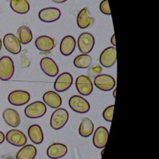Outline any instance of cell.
<instances>
[{
	"label": "cell",
	"mask_w": 159,
	"mask_h": 159,
	"mask_svg": "<svg viewBox=\"0 0 159 159\" xmlns=\"http://www.w3.org/2000/svg\"><path fill=\"white\" fill-rule=\"evenodd\" d=\"M69 119V114L65 109H57L51 117V126L54 130H60L66 125Z\"/></svg>",
	"instance_id": "obj_1"
},
{
	"label": "cell",
	"mask_w": 159,
	"mask_h": 159,
	"mask_svg": "<svg viewBox=\"0 0 159 159\" xmlns=\"http://www.w3.org/2000/svg\"><path fill=\"white\" fill-rule=\"evenodd\" d=\"M46 111H47V108L45 103L40 101H36L28 105L25 108L24 113L26 117L29 119H38L44 116Z\"/></svg>",
	"instance_id": "obj_2"
},
{
	"label": "cell",
	"mask_w": 159,
	"mask_h": 159,
	"mask_svg": "<svg viewBox=\"0 0 159 159\" xmlns=\"http://www.w3.org/2000/svg\"><path fill=\"white\" fill-rule=\"evenodd\" d=\"M14 74V64L11 57L4 56L0 58V80H9Z\"/></svg>",
	"instance_id": "obj_3"
},
{
	"label": "cell",
	"mask_w": 159,
	"mask_h": 159,
	"mask_svg": "<svg viewBox=\"0 0 159 159\" xmlns=\"http://www.w3.org/2000/svg\"><path fill=\"white\" fill-rule=\"evenodd\" d=\"M95 43H96V41H95V37L93 36V34L85 32V33L80 34L77 45H78L80 51L82 54H89L93 50V48L95 46Z\"/></svg>",
	"instance_id": "obj_4"
},
{
	"label": "cell",
	"mask_w": 159,
	"mask_h": 159,
	"mask_svg": "<svg viewBox=\"0 0 159 159\" xmlns=\"http://www.w3.org/2000/svg\"><path fill=\"white\" fill-rule=\"evenodd\" d=\"M69 106L77 113L84 114L89 111L90 104L80 96H73L69 99Z\"/></svg>",
	"instance_id": "obj_5"
},
{
	"label": "cell",
	"mask_w": 159,
	"mask_h": 159,
	"mask_svg": "<svg viewBox=\"0 0 159 159\" xmlns=\"http://www.w3.org/2000/svg\"><path fill=\"white\" fill-rule=\"evenodd\" d=\"M94 84L100 90L110 91L115 89L116 80L109 74H99L94 80Z\"/></svg>",
	"instance_id": "obj_6"
},
{
	"label": "cell",
	"mask_w": 159,
	"mask_h": 159,
	"mask_svg": "<svg viewBox=\"0 0 159 159\" xmlns=\"http://www.w3.org/2000/svg\"><path fill=\"white\" fill-rule=\"evenodd\" d=\"M99 61L103 67H111L117 61V50L115 47H108L103 50L100 55Z\"/></svg>",
	"instance_id": "obj_7"
},
{
	"label": "cell",
	"mask_w": 159,
	"mask_h": 159,
	"mask_svg": "<svg viewBox=\"0 0 159 159\" xmlns=\"http://www.w3.org/2000/svg\"><path fill=\"white\" fill-rule=\"evenodd\" d=\"M76 89L81 96H89L93 92V83L89 77L86 75H80L75 80Z\"/></svg>",
	"instance_id": "obj_8"
},
{
	"label": "cell",
	"mask_w": 159,
	"mask_h": 159,
	"mask_svg": "<svg viewBox=\"0 0 159 159\" xmlns=\"http://www.w3.org/2000/svg\"><path fill=\"white\" fill-rule=\"evenodd\" d=\"M39 19L46 23H51L57 21L61 17V11L56 7H48L43 8L38 13Z\"/></svg>",
	"instance_id": "obj_9"
},
{
	"label": "cell",
	"mask_w": 159,
	"mask_h": 159,
	"mask_svg": "<svg viewBox=\"0 0 159 159\" xmlns=\"http://www.w3.org/2000/svg\"><path fill=\"white\" fill-rule=\"evenodd\" d=\"M30 100V94L25 90H15L8 96V102L15 106H22Z\"/></svg>",
	"instance_id": "obj_10"
},
{
	"label": "cell",
	"mask_w": 159,
	"mask_h": 159,
	"mask_svg": "<svg viewBox=\"0 0 159 159\" xmlns=\"http://www.w3.org/2000/svg\"><path fill=\"white\" fill-rule=\"evenodd\" d=\"M3 42L6 51L11 54H19L21 51V43L17 36L13 34H6L4 36Z\"/></svg>",
	"instance_id": "obj_11"
},
{
	"label": "cell",
	"mask_w": 159,
	"mask_h": 159,
	"mask_svg": "<svg viewBox=\"0 0 159 159\" xmlns=\"http://www.w3.org/2000/svg\"><path fill=\"white\" fill-rule=\"evenodd\" d=\"M6 139L10 144L16 147H23L27 143V136L21 131L12 129L7 132Z\"/></svg>",
	"instance_id": "obj_12"
},
{
	"label": "cell",
	"mask_w": 159,
	"mask_h": 159,
	"mask_svg": "<svg viewBox=\"0 0 159 159\" xmlns=\"http://www.w3.org/2000/svg\"><path fill=\"white\" fill-rule=\"evenodd\" d=\"M74 82L72 74L69 73H63L57 76L54 82V89L57 92H65L68 89Z\"/></svg>",
	"instance_id": "obj_13"
},
{
	"label": "cell",
	"mask_w": 159,
	"mask_h": 159,
	"mask_svg": "<svg viewBox=\"0 0 159 159\" xmlns=\"http://www.w3.org/2000/svg\"><path fill=\"white\" fill-rule=\"evenodd\" d=\"M109 132L104 126L97 127L93 136V144L97 148H103L108 141Z\"/></svg>",
	"instance_id": "obj_14"
},
{
	"label": "cell",
	"mask_w": 159,
	"mask_h": 159,
	"mask_svg": "<svg viewBox=\"0 0 159 159\" xmlns=\"http://www.w3.org/2000/svg\"><path fill=\"white\" fill-rule=\"evenodd\" d=\"M40 66L42 71L50 77H55L58 74V66L56 62L51 57H43L40 61Z\"/></svg>",
	"instance_id": "obj_15"
},
{
	"label": "cell",
	"mask_w": 159,
	"mask_h": 159,
	"mask_svg": "<svg viewBox=\"0 0 159 159\" xmlns=\"http://www.w3.org/2000/svg\"><path fill=\"white\" fill-rule=\"evenodd\" d=\"M68 151L67 147L62 143H53L47 148V156L51 159H58L64 157Z\"/></svg>",
	"instance_id": "obj_16"
},
{
	"label": "cell",
	"mask_w": 159,
	"mask_h": 159,
	"mask_svg": "<svg viewBox=\"0 0 159 159\" xmlns=\"http://www.w3.org/2000/svg\"><path fill=\"white\" fill-rule=\"evenodd\" d=\"M55 41L48 35H41L35 40V46L40 51L49 52L55 48Z\"/></svg>",
	"instance_id": "obj_17"
},
{
	"label": "cell",
	"mask_w": 159,
	"mask_h": 159,
	"mask_svg": "<svg viewBox=\"0 0 159 159\" xmlns=\"http://www.w3.org/2000/svg\"><path fill=\"white\" fill-rule=\"evenodd\" d=\"M75 47H76V41L74 36L66 35L61 41L59 50L61 54L64 56H70L71 54H73V52L75 50Z\"/></svg>",
	"instance_id": "obj_18"
},
{
	"label": "cell",
	"mask_w": 159,
	"mask_h": 159,
	"mask_svg": "<svg viewBox=\"0 0 159 159\" xmlns=\"http://www.w3.org/2000/svg\"><path fill=\"white\" fill-rule=\"evenodd\" d=\"M3 119L6 124L11 127H17L20 124V117L14 109H6L3 112Z\"/></svg>",
	"instance_id": "obj_19"
},
{
	"label": "cell",
	"mask_w": 159,
	"mask_h": 159,
	"mask_svg": "<svg viewBox=\"0 0 159 159\" xmlns=\"http://www.w3.org/2000/svg\"><path fill=\"white\" fill-rule=\"evenodd\" d=\"M43 99L46 105L52 109H58L62 104L61 97L54 91H47L44 93Z\"/></svg>",
	"instance_id": "obj_20"
},
{
	"label": "cell",
	"mask_w": 159,
	"mask_h": 159,
	"mask_svg": "<svg viewBox=\"0 0 159 159\" xmlns=\"http://www.w3.org/2000/svg\"><path fill=\"white\" fill-rule=\"evenodd\" d=\"M94 23V19L90 16V13L88 7H84L80 11L77 16V25L80 29H85L90 27Z\"/></svg>",
	"instance_id": "obj_21"
},
{
	"label": "cell",
	"mask_w": 159,
	"mask_h": 159,
	"mask_svg": "<svg viewBox=\"0 0 159 159\" xmlns=\"http://www.w3.org/2000/svg\"><path fill=\"white\" fill-rule=\"evenodd\" d=\"M28 134H29V139L33 143L41 144L43 142V133L42 130V127L39 125H30Z\"/></svg>",
	"instance_id": "obj_22"
},
{
	"label": "cell",
	"mask_w": 159,
	"mask_h": 159,
	"mask_svg": "<svg viewBox=\"0 0 159 159\" xmlns=\"http://www.w3.org/2000/svg\"><path fill=\"white\" fill-rule=\"evenodd\" d=\"M10 6L12 11L19 14H25L30 10L29 0H10Z\"/></svg>",
	"instance_id": "obj_23"
},
{
	"label": "cell",
	"mask_w": 159,
	"mask_h": 159,
	"mask_svg": "<svg viewBox=\"0 0 159 159\" xmlns=\"http://www.w3.org/2000/svg\"><path fill=\"white\" fill-rule=\"evenodd\" d=\"M37 150L34 145H24L18 151L16 159H34Z\"/></svg>",
	"instance_id": "obj_24"
},
{
	"label": "cell",
	"mask_w": 159,
	"mask_h": 159,
	"mask_svg": "<svg viewBox=\"0 0 159 159\" xmlns=\"http://www.w3.org/2000/svg\"><path fill=\"white\" fill-rule=\"evenodd\" d=\"M94 132V124L89 118L81 119L79 126V134L81 137H89Z\"/></svg>",
	"instance_id": "obj_25"
},
{
	"label": "cell",
	"mask_w": 159,
	"mask_h": 159,
	"mask_svg": "<svg viewBox=\"0 0 159 159\" xmlns=\"http://www.w3.org/2000/svg\"><path fill=\"white\" fill-rule=\"evenodd\" d=\"M18 39L21 44H28L33 39V33L27 26H21L17 30Z\"/></svg>",
	"instance_id": "obj_26"
},
{
	"label": "cell",
	"mask_w": 159,
	"mask_h": 159,
	"mask_svg": "<svg viewBox=\"0 0 159 159\" xmlns=\"http://www.w3.org/2000/svg\"><path fill=\"white\" fill-rule=\"evenodd\" d=\"M92 64V57L89 54H80L74 58V65L77 68H89Z\"/></svg>",
	"instance_id": "obj_27"
},
{
	"label": "cell",
	"mask_w": 159,
	"mask_h": 159,
	"mask_svg": "<svg viewBox=\"0 0 159 159\" xmlns=\"http://www.w3.org/2000/svg\"><path fill=\"white\" fill-rule=\"evenodd\" d=\"M115 106L114 105H111L108 106L107 108H105V110L102 112V118L105 121L107 122H111L112 121V117H113V111Z\"/></svg>",
	"instance_id": "obj_28"
},
{
	"label": "cell",
	"mask_w": 159,
	"mask_h": 159,
	"mask_svg": "<svg viewBox=\"0 0 159 159\" xmlns=\"http://www.w3.org/2000/svg\"><path fill=\"white\" fill-rule=\"evenodd\" d=\"M99 9H100L101 12H102L103 14H105V15H110V16H111V9H110L108 0H102V2L100 3Z\"/></svg>",
	"instance_id": "obj_29"
},
{
	"label": "cell",
	"mask_w": 159,
	"mask_h": 159,
	"mask_svg": "<svg viewBox=\"0 0 159 159\" xmlns=\"http://www.w3.org/2000/svg\"><path fill=\"white\" fill-rule=\"evenodd\" d=\"M5 140H6V135L4 134L3 132L0 131V144H2L3 142H5Z\"/></svg>",
	"instance_id": "obj_30"
},
{
	"label": "cell",
	"mask_w": 159,
	"mask_h": 159,
	"mask_svg": "<svg viewBox=\"0 0 159 159\" xmlns=\"http://www.w3.org/2000/svg\"><path fill=\"white\" fill-rule=\"evenodd\" d=\"M111 44L113 45V47L116 46V41H115V34H112V36H111Z\"/></svg>",
	"instance_id": "obj_31"
},
{
	"label": "cell",
	"mask_w": 159,
	"mask_h": 159,
	"mask_svg": "<svg viewBox=\"0 0 159 159\" xmlns=\"http://www.w3.org/2000/svg\"><path fill=\"white\" fill-rule=\"evenodd\" d=\"M53 2H55V3H57V4H61V3H65V2H66L67 0H52Z\"/></svg>",
	"instance_id": "obj_32"
},
{
	"label": "cell",
	"mask_w": 159,
	"mask_h": 159,
	"mask_svg": "<svg viewBox=\"0 0 159 159\" xmlns=\"http://www.w3.org/2000/svg\"><path fill=\"white\" fill-rule=\"evenodd\" d=\"M1 49H2V41H1V38H0V51H1Z\"/></svg>",
	"instance_id": "obj_33"
},
{
	"label": "cell",
	"mask_w": 159,
	"mask_h": 159,
	"mask_svg": "<svg viewBox=\"0 0 159 159\" xmlns=\"http://www.w3.org/2000/svg\"><path fill=\"white\" fill-rule=\"evenodd\" d=\"M113 97H116V89H114V91H113Z\"/></svg>",
	"instance_id": "obj_34"
}]
</instances>
